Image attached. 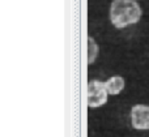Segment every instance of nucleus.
<instances>
[{
	"instance_id": "nucleus-2",
	"label": "nucleus",
	"mask_w": 149,
	"mask_h": 137,
	"mask_svg": "<svg viewBox=\"0 0 149 137\" xmlns=\"http://www.w3.org/2000/svg\"><path fill=\"white\" fill-rule=\"evenodd\" d=\"M107 90L105 82L98 80H93L88 84V106L92 109L101 107L107 102Z\"/></svg>"
},
{
	"instance_id": "nucleus-4",
	"label": "nucleus",
	"mask_w": 149,
	"mask_h": 137,
	"mask_svg": "<svg viewBox=\"0 0 149 137\" xmlns=\"http://www.w3.org/2000/svg\"><path fill=\"white\" fill-rule=\"evenodd\" d=\"M124 85H126L124 78L120 77V76H113V77H110L107 81H105L106 90H107V93L111 94V95H118L120 91H123Z\"/></svg>"
},
{
	"instance_id": "nucleus-1",
	"label": "nucleus",
	"mask_w": 149,
	"mask_h": 137,
	"mask_svg": "<svg viewBox=\"0 0 149 137\" xmlns=\"http://www.w3.org/2000/svg\"><path fill=\"white\" fill-rule=\"evenodd\" d=\"M141 16V7L135 0H114L110 5V21L116 29L135 25Z\"/></svg>"
},
{
	"instance_id": "nucleus-3",
	"label": "nucleus",
	"mask_w": 149,
	"mask_h": 137,
	"mask_svg": "<svg viewBox=\"0 0 149 137\" xmlns=\"http://www.w3.org/2000/svg\"><path fill=\"white\" fill-rule=\"evenodd\" d=\"M131 125L136 131H149V106L135 104L131 109Z\"/></svg>"
},
{
	"instance_id": "nucleus-5",
	"label": "nucleus",
	"mask_w": 149,
	"mask_h": 137,
	"mask_svg": "<svg viewBox=\"0 0 149 137\" xmlns=\"http://www.w3.org/2000/svg\"><path fill=\"white\" fill-rule=\"evenodd\" d=\"M88 44H89V55H88V63H89V64H92V63H94L95 56H97V54H98V46L95 44V42H94V39H93V38H89V39H88Z\"/></svg>"
}]
</instances>
